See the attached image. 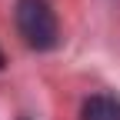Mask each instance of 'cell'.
<instances>
[{
  "label": "cell",
  "instance_id": "obj_1",
  "mask_svg": "<svg viewBox=\"0 0 120 120\" xmlns=\"http://www.w3.org/2000/svg\"><path fill=\"white\" fill-rule=\"evenodd\" d=\"M17 34L30 50H53L60 43V23L47 0H17Z\"/></svg>",
  "mask_w": 120,
  "mask_h": 120
},
{
  "label": "cell",
  "instance_id": "obj_3",
  "mask_svg": "<svg viewBox=\"0 0 120 120\" xmlns=\"http://www.w3.org/2000/svg\"><path fill=\"white\" fill-rule=\"evenodd\" d=\"M4 64H7V60H4V50H0V70H4Z\"/></svg>",
  "mask_w": 120,
  "mask_h": 120
},
{
  "label": "cell",
  "instance_id": "obj_2",
  "mask_svg": "<svg viewBox=\"0 0 120 120\" xmlns=\"http://www.w3.org/2000/svg\"><path fill=\"white\" fill-rule=\"evenodd\" d=\"M80 120H120V100L110 94H94L83 100Z\"/></svg>",
  "mask_w": 120,
  "mask_h": 120
}]
</instances>
